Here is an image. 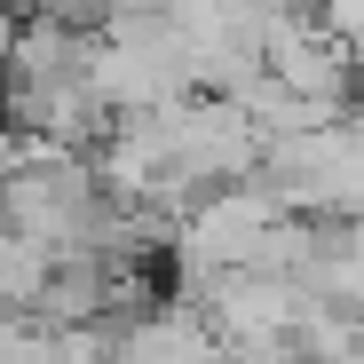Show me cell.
<instances>
[{
    "mask_svg": "<svg viewBox=\"0 0 364 364\" xmlns=\"http://www.w3.org/2000/svg\"><path fill=\"white\" fill-rule=\"evenodd\" d=\"M0 9H40V0H0Z\"/></svg>",
    "mask_w": 364,
    "mask_h": 364,
    "instance_id": "2",
    "label": "cell"
},
{
    "mask_svg": "<svg viewBox=\"0 0 364 364\" xmlns=\"http://www.w3.org/2000/svg\"><path fill=\"white\" fill-rule=\"evenodd\" d=\"M103 364H237V356L222 348L206 309H159V317H135L119 333Z\"/></svg>",
    "mask_w": 364,
    "mask_h": 364,
    "instance_id": "1",
    "label": "cell"
}]
</instances>
